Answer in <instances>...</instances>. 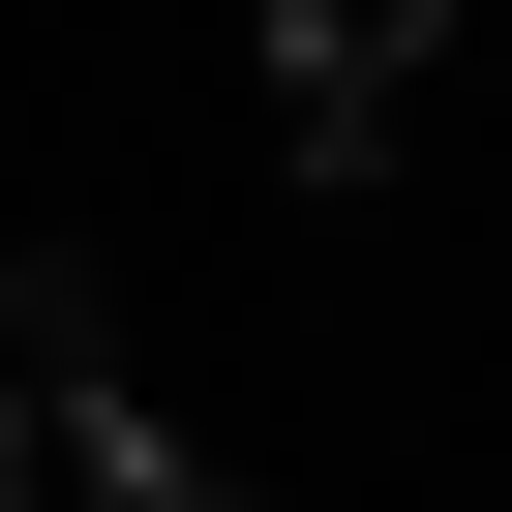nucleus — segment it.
I'll return each mask as SVG.
<instances>
[{"instance_id": "f257e3e1", "label": "nucleus", "mask_w": 512, "mask_h": 512, "mask_svg": "<svg viewBox=\"0 0 512 512\" xmlns=\"http://www.w3.org/2000/svg\"><path fill=\"white\" fill-rule=\"evenodd\" d=\"M0 422H31V482H91V512H181V482H211V422L121 392V272H91V241L0 272Z\"/></svg>"}, {"instance_id": "7ed1b4c3", "label": "nucleus", "mask_w": 512, "mask_h": 512, "mask_svg": "<svg viewBox=\"0 0 512 512\" xmlns=\"http://www.w3.org/2000/svg\"><path fill=\"white\" fill-rule=\"evenodd\" d=\"M0 482H31V422H0Z\"/></svg>"}, {"instance_id": "f03ea898", "label": "nucleus", "mask_w": 512, "mask_h": 512, "mask_svg": "<svg viewBox=\"0 0 512 512\" xmlns=\"http://www.w3.org/2000/svg\"><path fill=\"white\" fill-rule=\"evenodd\" d=\"M452 31V0H272V121H302V181H362L392 151V61Z\"/></svg>"}]
</instances>
